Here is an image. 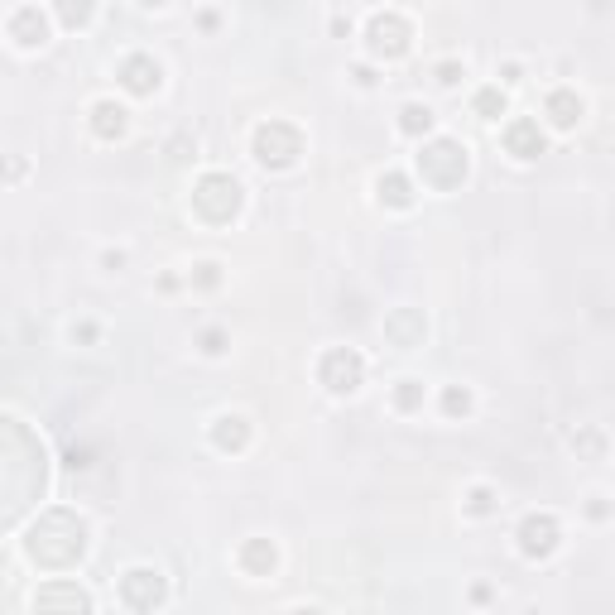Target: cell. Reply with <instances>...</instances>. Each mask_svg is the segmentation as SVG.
<instances>
[{"label": "cell", "mask_w": 615, "mask_h": 615, "mask_svg": "<svg viewBox=\"0 0 615 615\" xmlns=\"http://www.w3.org/2000/svg\"><path fill=\"white\" fill-rule=\"evenodd\" d=\"M193 279H197V289H217V284H222V265H217V260H202Z\"/></svg>", "instance_id": "cell-25"}, {"label": "cell", "mask_w": 615, "mask_h": 615, "mask_svg": "<svg viewBox=\"0 0 615 615\" xmlns=\"http://www.w3.org/2000/svg\"><path fill=\"white\" fill-rule=\"evenodd\" d=\"M318 380L332 394H356L361 390V380H366V361H361V351H351V346H332V351L322 356Z\"/></svg>", "instance_id": "cell-5"}, {"label": "cell", "mask_w": 615, "mask_h": 615, "mask_svg": "<svg viewBox=\"0 0 615 615\" xmlns=\"http://www.w3.org/2000/svg\"><path fill=\"white\" fill-rule=\"evenodd\" d=\"M519 553L524 558H534V563H543V558H553L558 553V543H563V524H558V515H524V524H519Z\"/></svg>", "instance_id": "cell-7"}, {"label": "cell", "mask_w": 615, "mask_h": 615, "mask_svg": "<svg viewBox=\"0 0 615 615\" xmlns=\"http://www.w3.org/2000/svg\"><path fill=\"white\" fill-rule=\"evenodd\" d=\"M140 5H145V10H159V5H169V0H140Z\"/></svg>", "instance_id": "cell-32"}, {"label": "cell", "mask_w": 615, "mask_h": 615, "mask_svg": "<svg viewBox=\"0 0 615 615\" xmlns=\"http://www.w3.org/2000/svg\"><path fill=\"white\" fill-rule=\"evenodd\" d=\"M572 447H587L591 457H601V447L606 443H601V433H587V438H572Z\"/></svg>", "instance_id": "cell-28"}, {"label": "cell", "mask_w": 615, "mask_h": 615, "mask_svg": "<svg viewBox=\"0 0 615 615\" xmlns=\"http://www.w3.org/2000/svg\"><path fill=\"white\" fill-rule=\"evenodd\" d=\"M92 130H97V140H121L125 135V106H116V101H97V106H92Z\"/></svg>", "instance_id": "cell-17"}, {"label": "cell", "mask_w": 615, "mask_h": 615, "mask_svg": "<svg viewBox=\"0 0 615 615\" xmlns=\"http://www.w3.org/2000/svg\"><path fill=\"white\" fill-rule=\"evenodd\" d=\"M25 553H29V563L49 567V572L77 567L82 553H87V524L73 510H49V515H39V524L29 529Z\"/></svg>", "instance_id": "cell-1"}, {"label": "cell", "mask_w": 615, "mask_h": 615, "mask_svg": "<svg viewBox=\"0 0 615 615\" xmlns=\"http://www.w3.org/2000/svg\"><path fill=\"white\" fill-rule=\"evenodd\" d=\"M543 111H548V121L558 125V130H572V125L582 121V97L572 87H558V92H548Z\"/></svg>", "instance_id": "cell-14"}, {"label": "cell", "mask_w": 615, "mask_h": 615, "mask_svg": "<svg viewBox=\"0 0 615 615\" xmlns=\"http://www.w3.org/2000/svg\"><path fill=\"white\" fill-rule=\"evenodd\" d=\"M241 202H246V193H241V183H236L231 173H202L193 183V212L212 226L231 222V217L241 212Z\"/></svg>", "instance_id": "cell-3"}, {"label": "cell", "mask_w": 615, "mask_h": 615, "mask_svg": "<svg viewBox=\"0 0 615 615\" xmlns=\"http://www.w3.org/2000/svg\"><path fill=\"white\" fill-rule=\"evenodd\" d=\"M375 188H380V202H390V207H399V212H404V207H414V183H409V178H404V173H380V183H375Z\"/></svg>", "instance_id": "cell-18"}, {"label": "cell", "mask_w": 615, "mask_h": 615, "mask_svg": "<svg viewBox=\"0 0 615 615\" xmlns=\"http://www.w3.org/2000/svg\"><path fill=\"white\" fill-rule=\"evenodd\" d=\"M116 77H121V87L130 92V97H154V92H159V82H164L159 63H154L149 53H130L121 68H116Z\"/></svg>", "instance_id": "cell-9"}, {"label": "cell", "mask_w": 615, "mask_h": 615, "mask_svg": "<svg viewBox=\"0 0 615 615\" xmlns=\"http://www.w3.org/2000/svg\"><path fill=\"white\" fill-rule=\"evenodd\" d=\"M399 130H404V135H428V130H433V111H428L423 101H409V106L399 111Z\"/></svg>", "instance_id": "cell-22"}, {"label": "cell", "mask_w": 615, "mask_h": 615, "mask_svg": "<svg viewBox=\"0 0 615 615\" xmlns=\"http://www.w3.org/2000/svg\"><path fill=\"white\" fill-rule=\"evenodd\" d=\"M409 39H414V29H409V20L404 15H394V10H385V15H375L366 25V49L375 53V58H404L409 53Z\"/></svg>", "instance_id": "cell-6"}, {"label": "cell", "mask_w": 615, "mask_h": 615, "mask_svg": "<svg viewBox=\"0 0 615 615\" xmlns=\"http://www.w3.org/2000/svg\"><path fill=\"white\" fill-rule=\"evenodd\" d=\"M164 572H154V567H130L121 577V601L130 611H154V606H164Z\"/></svg>", "instance_id": "cell-8"}, {"label": "cell", "mask_w": 615, "mask_h": 615, "mask_svg": "<svg viewBox=\"0 0 615 615\" xmlns=\"http://www.w3.org/2000/svg\"><path fill=\"white\" fill-rule=\"evenodd\" d=\"M505 154H515V159H539V154H543V130H539V121L519 116V121L505 125Z\"/></svg>", "instance_id": "cell-12"}, {"label": "cell", "mask_w": 615, "mask_h": 615, "mask_svg": "<svg viewBox=\"0 0 615 615\" xmlns=\"http://www.w3.org/2000/svg\"><path fill=\"white\" fill-rule=\"evenodd\" d=\"M467 515H495V491H491V486H471Z\"/></svg>", "instance_id": "cell-24"}, {"label": "cell", "mask_w": 615, "mask_h": 615, "mask_svg": "<svg viewBox=\"0 0 615 615\" xmlns=\"http://www.w3.org/2000/svg\"><path fill=\"white\" fill-rule=\"evenodd\" d=\"M467 169H471L467 145L452 140V135H438V140H428V145L419 149V178H423V188H433V193L462 188Z\"/></svg>", "instance_id": "cell-2"}, {"label": "cell", "mask_w": 615, "mask_h": 615, "mask_svg": "<svg viewBox=\"0 0 615 615\" xmlns=\"http://www.w3.org/2000/svg\"><path fill=\"white\" fill-rule=\"evenodd\" d=\"M423 399H428V390H423V380H414V375H404V380L394 385V409H399V414L423 409Z\"/></svg>", "instance_id": "cell-20"}, {"label": "cell", "mask_w": 615, "mask_h": 615, "mask_svg": "<svg viewBox=\"0 0 615 615\" xmlns=\"http://www.w3.org/2000/svg\"><path fill=\"white\" fill-rule=\"evenodd\" d=\"M68 467H73V471L92 467V462H87V447H73V452H68Z\"/></svg>", "instance_id": "cell-29"}, {"label": "cell", "mask_w": 615, "mask_h": 615, "mask_svg": "<svg viewBox=\"0 0 615 615\" xmlns=\"http://www.w3.org/2000/svg\"><path fill=\"white\" fill-rule=\"evenodd\" d=\"M10 39H15L20 49H44V44H49V15H44L39 5H20V10L10 15Z\"/></svg>", "instance_id": "cell-11"}, {"label": "cell", "mask_w": 615, "mask_h": 615, "mask_svg": "<svg viewBox=\"0 0 615 615\" xmlns=\"http://www.w3.org/2000/svg\"><path fill=\"white\" fill-rule=\"evenodd\" d=\"M443 414L447 419H467L471 414V390L467 385H447L443 390Z\"/></svg>", "instance_id": "cell-23"}, {"label": "cell", "mask_w": 615, "mask_h": 615, "mask_svg": "<svg viewBox=\"0 0 615 615\" xmlns=\"http://www.w3.org/2000/svg\"><path fill=\"white\" fill-rule=\"evenodd\" d=\"M212 443L222 447V452H241L250 443V423L241 414H222V419L212 423Z\"/></svg>", "instance_id": "cell-15"}, {"label": "cell", "mask_w": 615, "mask_h": 615, "mask_svg": "<svg viewBox=\"0 0 615 615\" xmlns=\"http://www.w3.org/2000/svg\"><path fill=\"white\" fill-rule=\"evenodd\" d=\"M298 154H303V135L289 121H265L255 130V159L265 169H289L298 164Z\"/></svg>", "instance_id": "cell-4"}, {"label": "cell", "mask_w": 615, "mask_h": 615, "mask_svg": "<svg viewBox=\"0 0 615 615\" xmlns=\"http://www.w3.org/2000/svg\"><path fill=\"white\" fill-rule=\"evenodd\" d=\"M423 337H428V322H423L419 308H394L390 318H385V342L399 346V351L423 346Z\"/></svg>", "instance_id": "cell-10"}, {"label": "cell", "mask_w": 615, "mask_h": 615, "mask_svg": "<svg viewBox=\"0 0 615 615\" xmlns=\"http://www.w3.org/2000/svg\"><path fill=\"white\" fill-rule=\"evenodd\" d=\"M462 63H438V87H457V82H462Z\"/></svg>", "instance_id": "cell-27"}, {"label": "cell", "mask_w": 615, "mask_h": 615, "mask_svg": "<svg viewBox=\"0 0 615 615\" xmlns=\"http://www.w3.org/2000/svg\"><path fill=\"white\" fill-rule=\"evenodd\" d=\"M351 77H356L361 87H375V73H370V68H351Z\"/></svg>", "instance_id": "cell-31"}, {"label": "cell", "mask_w": 615, "mask_h": 615, "mask_svg": "<svg viewBox=\"0 0 615 615\" xmlns=\"http://www.w3.org/2000/svg\"><path fill=\"white\" fill-rule=\"evenodd\" d=\"M34 611H92V596H87L82 587L58 582V587H39V591H34Z\"/></svg>", "instance_id": "cell-13"}, {"label": "cell", "mask_w": 615, "mask_h": 615, "mask_svg": "<svg viewBox=\"0 0 615 615\" xmlns=\"http://www.w3.org/2000/svg\"><path fill=\"white\" fill-rule=\"evenodd\" d=\"M471 111H476L481 121H500V116H505V92H500V87H481V92L471 97Z\"/></svg>", "instance_id": "cell-21"}, {"label": "cell", "mask_w": 615, "mask_h": 615, "mask_svg": "<svg viewBox=\"0 0 615 615\" xmlns=\"http://www.w3.org/2000/svg\"><path fill=\"white\" fill-rule=\"evenodd\" d=\"M53 15L63 29H87L97 15V0H53Z\"/></svg>", "instance_id": "cell-19"}, {"label": "cell", "mask_w": 615, "mask_h": 615, "mask_svg": "<svg viewBox=\"0 0 615 615\" xmlns=\"http://www.w3.org/2000/svg\"><path fill=\"white\" fill-rule=\"evenodd\" d=\"M73 337L77 342H92V337H97V327H92V322H82V327H73Z\"/></svg>", "instance_id": "cell-30"}, {"label": "cell", "mask_w": 615, "mask_h": 615, "mask_svg": "<svg viewBox=\"0 0 615 615\" xmlns=\"http://www.w3.org/2000/svg\"><path fill=\"white\" fill-rule=\"evenodd\" d=\"M274 558H279V553H274L270 539H246V543H241V567H246L250 577H270Z\"/></svg>", "instance_id": "cell-16"}, {"label": "cell", "mask_w": 615, "mask_h": 615, "mask_svg": "<svg viewBox=\"0 0 615 615\" xmlns=\"http://www.w3.org/2000/svg\"><path fill=\"white\" fill-rule=\"evenodd\" d=\"M197 342H202V351H207V356H222V351H226V332H222V327H207Z\"/></svg>", "instance_id": "cell-26"}]
</instances>
